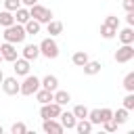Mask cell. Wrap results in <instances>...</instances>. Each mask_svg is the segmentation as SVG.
Masks as SVG:
<instances>
[{
    "instance_id": "cell-34",
    "label": "cell",
    "mask_w": 134,
    "mask_h": 134,
    "mask_svg": "<svg viewBox=\"0 0 134 134\" xmlns=\"http://www.w3.org/2000/svg\"><path fill=\"white\" fill-rule=\"evenodd\" d=\"M100 126H103V128H105L107 132H115V130H117V124H115L113 119H107V121H103Z\"/></svg>"
},
{
    "instance_id": "cell-7",
    "label": "cell",
    "mask_w": 134,
    "mask_h": 134,
    "mask_svg": "<svg viewBox=\"0 0 134 134\" xmlns=\"http://www.w3.org/2000/svg\"><path fill=\"white\" fill-rule=\"evenodd\" d=\"M134 59V46L132 44H121L115 50V61L117 63H130Z\"/></svg>"
},
{
    "instance_id": "cell-15",
    "label": "cell",
    "mask_w": 134,
    "mask_h": 134,
    "mask_svg": "<svg viewBox=\"0 0 134 134\" xmlns=\"http://www.w3.org/2000/svg\"><path fill=\"white\" fill-rule=\"evenodd\" d=\"M52 100H54V103H59L61 107H65V105H69V103H71V94H69L67 90H59V88H57V90L52 92Z\"/></svg>"
},
{
    "instance_id": "cell-12",
    "label": "cell",
    "mask_w": 134,
    "mask_h": 134,
    "mask_svg": "<svg viewBox=\"0 0 134 134\" xmlns=\"http://www.w3.org/2000/svg\"><path fill=\"white\" fill-rule=\"evenodd\" d=\"M115 36L119 38L121 44H134V27H130V25H126L124 29H117Z\"/></svg>"
},
{
    "instance_id": "cell-24",
    "label": "cell",
    "mask_w": 134,
    "mask_h": 134,
    "mask_svg": "<svg viewBox=\"0 0 134 134\" xmlns=\"http://www.w3.org/2000/svg\"><path fill=\"white\" fill-rule=\"evenodd\" d=\"M88 59H90V57H88V52H86V50H75V52H73V57H71L73 65H77V67H82Z\"/></svg>"
},
{
    "instance_id": "cell-4",
    "label": "cell",
    "mask_w": 134,
    "mask_h": 134,
    "mask_svg": "<svg viewBox=\"0 0 134 134\" xmlns=\"http://www.w3.org/2000/svg\"><path fill=\"white\" fill-rule=\"evenodd\" d=\"M38 88H40V77H38V75L27 73V75H25V80L21 82V86H19V94H23V96H31Z\"/></svg>"
},
{
    "instance_id": "cell-19",
    "label": "cell",
    "mask_w": 134,
    "mask_h": 134,
    "mask_svg": "<svg viewBox=\"0 0 134 134\" xmlns=\"http://www.w3.org/2000/svg\"><path fill=\"white\" fill-rule=\"evenodd\" d=\"M13 15H15V23H21V25H23V23H27V21L31 19V17H29V8H27V6H19Z\"/></svg>"
},
{
    "instance_id": "cell-3",
    "label": "cell",
    "mask_w": 134,
    "mask_h": 134,
    "mask_svg": "<svg viewBox=\"0 0 134 134\" xmlns=\"http://www.w3.org/2000/svg\"><path fill=\"white\" fill-rule=\"evenodd\" d=\"M29 17H31V19H36V21H40L42 25H46V23L52 19V10L36 2L34 6H29Z\"/></svg>"
},
{
    "instance_id": "cell-37",
    "label": "cell",
    "mask_w": 134,
    "mask_h": 134,
    "mask_svg": "<svg viewBox=\"0 0 134 134\" xmlns=\"http://www.w3.org/2000/svg\"><path fill=\"white\" fill-rule=\"evenodd\" d=\"M36 2H38V0H21V6H27V8H29V6H34Z\"/></svg>"
},
{
    "instance_id": "cell-21",
    "label": "cell",
    "mask_w": 134,
    "mask_h": 134,
    "mask_svg": "<svg viewBox=\"0 0 134 134\" xmlns=\"http://www.w3.org/2000/svg\"><path fill=\"white\" fill-rule=\"evenodd\" d=\"M23 27H25V34H27V36H36V34H40L42 23L36 21V19H29L27 23H23Z\"/></svg>"
},
{
    "instance_id": "cell-11",
    "label": "cell",
    "mask_w": 134,
    "mask_h": 134,
    "mask_svg": "<svg viewBox=\"0 0 134 134\" xmlns=\"http://www.w3.org/2000/svg\"><path fill=\"white\" fill-rule=\"evenodd\" d=\"M57 119L61 121L63 130H73V128H75V121H77V119H75V115H73L71 111H61Z\"/></svg>"
},
{
    "instance_id": "cell-39",
    "label": "cell",
    "mask_w": 134,
    "mask_h": 134,
    "mask_svg": "<svg viewBox=\"0 0 134 134\" xmlns=\"http://www.w3.org/2000/svg\"><path fill=\"white\" fill-rule=\"evenodd\" d=\"M2 132H4V128H2V126H0V134H2Z\"/></svg>"
},
{
    "instance_id": "cell-10",
    "label": "cell",
    "mask_w": 134,
    "mask_h": 134,
    "mask_svg": "<svg viewBox=\"0 0 134 134\" xmlns=\"http://www.w3.org/2000/svg\"><path fill=\"white\" fill-rule=\"evenodd\" d=\"M42 130H44L46 134H61V132H63V126H61L59 119L50 117V119H42Z\"/></svg>"
},
{
    "instance_id": "cell-32",
    "label": "cell",
    "mask_w": 134,
    "mask_h": 134,
    "mask_svg": "<svg viewBox=\"0 0 134 134\" xmlns=\"http://www.w3.org/2000/svg\"><path fill=\"white\" fill-rule=\"evenodd\" d=\"M103 23H107V25H111L113 29H119V17H115V15H109Z\"/></svg>"
},
{
    "instance_id": "cell-28",
    "label": "cell",
    "mask_w": 134,
    "mask_h": 134,
    "mask_svg": "<svg viewBox=\"0 0 134 134\" xmlns=\"http://www.w3.org/2000/svg\"><path fill=\"white\" fill-rule=\"evenodd\" d=\"M88 119H90V124H92V126H100V111H98V109L88 111Z\"/></svg>"
},
{
    "instance_id": "cell-17",
    "label": "cell",
    "mask_w": 134,
    "mask_h": 134,
    "mask_svg": "<svg viewBox=\"0 0 134 134\" xmlns=\"http://www.w3.org/2000/svg\"><path fill=\"white\" fill-rule=\"evenodd\" d=\"M111 119H113L117 126H124V124L130 119V111H128V109H124V107H119L117 111H113V117H111Z\"/></svg>"
},
{
    "instance_id": "cell-5",
    "label": "cell",
    "mask_w": 134,
    "mask_h": 134,
    "mask_svg": "<svg viewBox=\"0 0 134 134\" xmlns=\"http://www.w3.org/2000/svg\"><path fill=\"white\" fill-rule=\"evenodd\" d=\"M63 111V107L59 105V103H54V100H50V103H46V105H42L40 107V117L42 119H50V117H59V113Z\"/></svg>"
},
{
    "instance_id": "cell-9",
    "label": "cell",
    "mask_w": 134,
    "mask_h": 134,
    "mask_svg": "<svg viewBox=\"0 0 134 134\" xmlns=\"http://www.w3.org/2000/svg\"><path fill=\"white\" fill-rule=\"evenodd\" d=\"M0 57H2V61H15L17 57H19V50H17V44H10V42H4V44H0Z\"/></svg>"
},
{
    "instance_id": "cell-2",
    "label": "cell",
    "mask_w": 134,
    "mask_h": 134,
    "mask_svg": "<svg viewBox=\"0 0 134 134\" xmlns=\"http://www.w3.org/2000/svg\"><path fill=\"white\" fill-rule=\"evenodd\" d=\"M38 48H40V54L46 57V59H57V57H59V44H57V40H54L52 36L44 38V40L38 44Z\"/></svg>"
},
{
    "instance_id": "cell-29",
    "label": "cell",
    "mask_w": 134,
    "mask_h": 134,
    "mask_svg": "<svg viewBox=\"0 0 134 134\" xmlns=\"http://www.w3.org/2000/svg\"><path fill=\"white\" fill-rule=\"evenodd\" d=\"M124 109H128V111H132L134 109V92H128L126 96H124V105H121Z\"/></svg>"
},
{
    "instance_id": "cell-1",
    "label": "cell",
    "mask_w": 134,
    "mask_h": 134,
    "mask_svg": "<svg viewBox=\"0 0 134 134\" xmlns=\"http://www.w3.org/2000/svg\"><path fill=\"white\" fill-rule=\"evenodd\" d=\"M4 42H10V44H23L27 34H25V27L21 23H13L8 27H4V34H2Z\"/></svg>"
},
{
    "instance_id": "cell-22",
    "label": "cell",
    "mask_w": 134,
    "mask_h": 134,
    "mask_svg": "<svg viewBox=\"0 0 134 134\" xmlns=\"http://www.w3.org/2000/svg\"><path fill=\"white\" fill-rule=\"evenodd\" d=\"M46 31L54 38V36L63 34V23H61V21H57V19H50V21L46 23Z\"/></svg>"
},
{
    "instance_id": "cell-35",
    "label": "cell",
    "mask_w": 134,
    "mask_h": 134,
    "mask_svg": "<svg viewBox=\"0 0 134 134\" xmlns=\"http://www.w3.org/2000/svg\"><path fill=\"white\" fill-rule=\"evenodd\" d=\"M126 23H128L130 27H134V10H128V15H126Z\"/></svg>"
},
{
    "instance_id": "cell-33",
    "label": "cell",
    "mask_w": 134,
    "mask_h": 134,
    "mask_svg": "<svg viewBox=\"0 0 134 134\" xmlns=\"http://www.w3.org/2000/svg\"><path fill=\"white\" fill-rule=\"evenodd\" d=\"M98 111H100V124L113 117V109H109V107H103V109H98Z\"/></svg>"
},
{
    "instance_id": "cell-6",
    "label": "cell",
    "mask_w": 134,
    "mask_h": 134,
    "mask_svg": "<svg viewBox=\"0 0 134 134\" xmlns=\"http://www.w3.org/2000/svg\"><path fill=\"white\" fill-rule=\"evenodd\" d=\"M0 86H2L4 94H8V96H17V94H19V86H21V82L17 80V75H10V77L4 75V80H2Z\"/></svg>"
},
{
    "instance_id": "cell-20",
    "label": "cell",
    "mask_w": 134,
    "mask_h": 134,
    "mask_svg": "<svg viewBox=\"0 0 134 134\" xmlns=\"http://www.w3.org/2000/svg\"><path fill=\"white\" fill-rule=\"evenodd\" d=\"M34 94H36V100H38L40 105H46V103H50V100H52V90H46V88H38Z\"/></svg>"
},
{
    "instance_id": "cell-40",
    "label": "cell",
    "mask_w": 134,
    "mask_h": 134,
    "mask_svg": "<svg viewBox=\"0 0 134 134\" xmlns=\"http://www.w3.org/2000/svg\"><path fill=\"white\" fill-rule=\"evenodd\" d=\"M0 63H2V57H0Z\"/></svg>"
},
{
    "instance_id": "cell-38",
    "label": "cell",
    "mask_w": 134,
    "mask_h": 134,
    "mask_svg": "<svg viewBox=\"0 0 134 134\" xmlns=\"http://www.w3.org/2000/svg\"><path fill=\"white\" fill-rule=\"evenodd\" d=\"M2 80H4V73H2V69H0V84H2Z\"/></svg>"
},
{
    "instance_id": "cell-36",
    "label": "cell",
    "mask_w": 134,
    "mask_h": 134,
    "mask_svg": "<svg viewBox=\"0 0 134 134\" xmlns=\"http://www.w3.org/2000/svg\"><path fill=\"white\" fill-rule=\"evenodd\" d=\"M121 4H124V8H126V10H134V0H124Z\"/></svg>"
},
{
    "instance_id": "cell-27",
    "label": "cell",
    "mask_w": 134,
    "mask_h": 134,
    "mask_svg": "<svg viewBox=\"0 0 134 134\" xmlns=\"http://www.w3.org/2000/svg\"><path fill=\"white\" fill-rule=\"evenodd\" d=\"M124 88L128 92H134V71H130L126 77H124Z\"/></svg>"
},
{
    "instance_id": "cell-25",
    "label": "cell",
    "mask_w": 134,
    "mask_h": 134,
    "mask_svg": "<svg viewBox=\"0 0 134 134\" xmlns=\"http://www.w3.org/2000/svg\"><path fill=\"white\" fill-rule=\"evenodd\" d=\"M115 34H117V29H113V27L107 25V23H100V36H103L105 40H113Z\"/></svg>"
},
{
    "instance_id": "cell-13",
    "label": "cell",
    "mask_w": 134,
    "mask_h": 134,
    "mask_svg": "<svg viewBox=\"0 0 134 134\" xmlns=\"http://www.w3.org/2000/svg\"><path fill=\"white\" fill-rule=\"evenodd\" d=\"M21 57L27 59V61H36V59L40 57V48H38V44H25L23 50H21Z\"/></svg>"
},
{
    "instance_id": "cell-14",
    "label": "cell",
    "mask_w": 134,
    "mask_h": 134,
    "mask_svg": "<svg viewBox=\"0 0 134 134\" xmlns=\"http://www.w3.org/2000/svg\"><path fill=\"white\" fill-rule=\"evenodd\" d=\"M40 88H46V90H52V92H54V90L59 88V77H57V75H50V73L44 75V77L40 80Z\"/></svg>"
},
{
    "instance_id": "cell-18",
    "label": "cell",
    "mask_w": 134,
    "mask_h": 134,
    "mask_svg": "<svg viewBox=\"0 0 134 134\" xmlns=\"http://www.w3.org/2000/svg\"><path fill=\"white\" fill-rule=\"evenodd\" d=\"M92 128H94V126L90 124V119L84 117V119H77V121H75V128H73V130H75L77 134H90Z\"/></svg>"
},
{
    "instance_id": "cell-31",
    "label": "cell",
    "mask_w": 134,
    "mask_h": 134,
    "mask_svg": "<svg viewBox=\"0 0 134 134\" xmlns=\"http://www.w3.org/2000/svg\"><path fill=\"white\" fill-rule=\"evenodd\" d=\"M2 2H4V8L10 10V13H15V10L21 6V0H2Z\"/></svg>"
},
{
    "instance_id": "cell-8",
    "label": "cell",
    "mask_w": 134,
    "mask_h": 134,
    "mask_svg": "<svg viewBox=\"0 0 134 134\" xmlns=\"http://www.w3.org/2000/svg\"><path fill=\"white\" fill-rule=\"evenodd\" d=\"M29 69H31V61H27V59H23V57H17L15 61H13V71H15V75L19 77H25L27 73H29Z\"/></svg>"
},
{
    "instance_id": "cell-23",
    "label": "cell",
    "mask_w": 134,
    "mask_h": 134,
    "mask_svg": "<svg viewBox=\"0 0 134 134\" xmlns=\"http://www.w3.org/2000/svg\"><path fill=\"white\" fill-rule=\"evenodd\" d=\"M15 23V15L10 13V10H0V27H8V25H13Z\"/></svg>"
},
{
    "instance_id": "cell-16",
    "label": "cell",
    "mask_w": 134,
    "mask_h": 134,
    "mask_svg": "<svg viewBox=\"0 0 134 134\" xmlns=\"http://www.w3.org/2000/svg\"><path fill=\"white\" fill-rule=\"evenodd\" d=\"M100 67H103L100 61H90V59L82 65V69H84L86 75H96V73H100Z\"/></svg>"
},
{
    "instance_id": "cell-26",
    "label": "cell",
    "mask_w": 134,
    "mask_h": 134,
    "mask_svg": "<svg viewBox=\"0 0 134 134\" xmlns=\"http://www.w3.org/2000/svg\"><path fill=\"white\" fill-rule=\"evenodd\" d=\"M88 111H90V109H88L86 105H75L71 113L75 115V119H84V117H88Z\"/></svg>"
},
{
    "instance_id": "cell-41",
    "label": "cell",
    "mask_w": 134,
    "mask_h": 134,
    "mask_svg": "<svg viewBox=\"0 0 134 134\" xmlns=\"http://www.w3.org/2000/svg\"><path fill=\"white\" fill-rule=\"evenodd\" d=\"M0 2H2V0H0Z\"/></svg>"
},
{
    "instance_id": "cell-30",
    "label": "cell",
    "mask_w": 134,
    "mask_h": 134,
    "mask_svg": "<svg viewBox=\"0 0 134 134\" xmlns=\"http://www.w3.org/2000/svg\"><path fill=\"white\" fill-rule=\"evenodd\" d=\"M10 132H13V134H25V132H27V126H25L23 121H15V124L10 126Z\"/></svg>"
}]
</instances>
